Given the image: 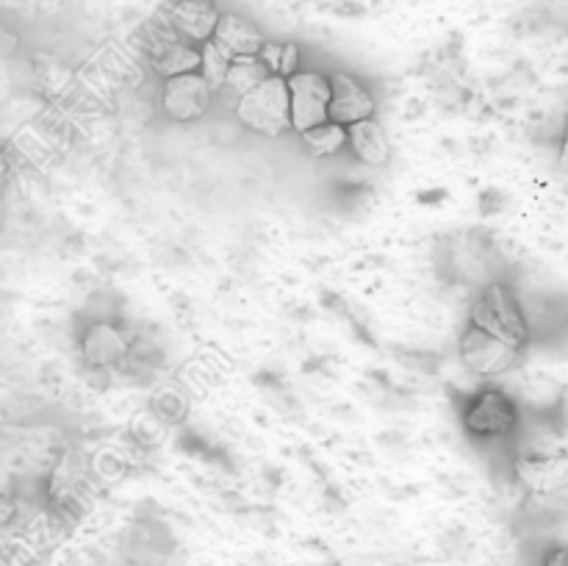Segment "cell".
Wrapping results in <instances>:
<instances>
[{"label": "cell", "mask_w": 568, "mask_h": 566, "mask_svg": "<svg viewBox=\"0 0 568 566\" xmlns=\"http://www.w3.org/2000/svg\"><path fill=\"white\" fill-rule=\"evenodd\" d=\"M469 325L480 327L483 333L516 350H525L530 342V320H527L525 305L516 289L505 281H488L477 292L469 311Z\"/></svg>", "instance_id": "6da1fadb"}, {"label": "cell", "mask_w": 568, "mask_h": 566, "mask_svg": "<svg viewBox=\"0 0 568 566\" xmlns=\"http://www.w3.org/2000/svg\"><path fill=\"white\" fill-rule=\"evenodd\" d=\"M460 422H464V431L477 442L514 438L521 425L519 400L508 388L488 383V386H480L469 394Z\"/></svg>", "instance_id": "7a4b0ae2"}, {"label": "cell", "mask_w": 568, "mask_h": 566, "mask_svg": "<svg viewBox=\"0 0 568 566\" xmlns=\"http://www.w3.org/2000/svg\"><path fill=\"white\" fill-rule=\"evenodd\" d=\"M94 499L92 464L81 449L70 447L53 464L48 481V503L55 519H67L75 525Z\"/></svg>", "instance_id": "3957f363"}, {"label": "cell", "mask_w": 568, "mask_h": 566, "mask_svg": "<svg viewBox=\"0 0 568 566\" xmlns=\"http://www.w3.org/2000/svg\"><path fill=\"white\" fill-rule=\"evenodd\" d=\"M236 120L247 131L261 133L266 139H277L292 128V109H288L286 78L270 75L253 92L239 98Z\"/></svg>", "instance_id": "277c9868"}, {"label": "cell", "mask_w": 568, "mask_h": 566, "mask_svg": "<svg viewBox=\"0 0 568 566\" xmlns=\"http://www.w3.org/2000/svg\"><path fill=\"white\" fill-rule=\"evenodd\" d=\"M458 355L460 364L480 381H494L508 372H514L521 361V350L510 347V344L499 342V338L488 336L480 327L469 325L464 327L458 338Z\"/></svg>", "instance_id": "5b68a950"}, {"label": "cell", "mask_w": 568, "mask_h": 566, "mask_svg": "<svg viewBox=\"0 0 568 566\" xmlns=\"http://www.w3.org/2000/svg\"><path fill=\"white\" fill-rule=\"evenodd\" d=\"M81 361L89 370H120L133 355V338L120 322L114 320H92L83 325L78 338Z\"/></svg>", "instance_id": "8992f818"}, {"label": "cell", "mask_w": 568, "mask_h": 566, "mask_svg": "<svg viewBox=\"0 0 568 566\" xmlns=\"http://www.w3.org/2000/svg\"><path fill=\"white\" fill-rule=\"evenodd\" d=\"M288 109H292V131L305 133L311 128L327 122V103H331V81L325 72L297 70L286 78Z\"/></svg>", "instance_id": "52a82bcc"}, {"label": "cell", "mask_w": 568, "mask_h": 566, "mask_svg": "<svg viewBox=\"0 0 568 566\" xmlns=\"http://www.w3.org/2000/svg\"><path fill=\"white\" fill-rule=\"evenodd\" d=\"M514 475L532 497H558L568 492V453H514Z\"/></svg>", "instance_id": "ba28073f"}, {"label": "cell", "mask_w": 568, "mask_h": 566, "mask_svg": "<svg viewBox=\"0 0 568 566\" xmlns=\"http://www.w3.org/2000/svg\"><path fill=\"white\" fill-rule=\"evenodd\" d=\"M216 92L209 87L200 72H186V75L164 78L161 87V109L166 120L172 122H197L214 105Z\"/></svg>", "instance_id": "9c48e42d"}, {"label": "cell", "mask_w": 568, "mask_h": 566, "mask_svg": "<svg viewBox=\"0 0 568 566\" xmlns=\"http://www.w3.org/2000/svg\"><path fill=\"white\" fill-rule=\"evenodd\" d=\"M331 103H327V120L349 128L353 122L369 120L377 111V100L364 83L349 72H331Z\"/></svg>", "instance_id": "30bf717a"}, {"label": "cell", "mask_w": 568, "mask_h": 566, "mask_svg": "<svg viewBox=\"0 0 568 566\" xmlns=\"http://www.w3.org/2000/svg\"><path fill=\"white\" fill-rule=\"evenodd\" d=\"M161 11H164L170 26L178 31V37H183L192 44L209 42L216 28V20H220L211 0H170Z\"/></svg>", "instance_id": "8fae6325"}, {"label": "cell", "mask_w": 568, "mask_h": 566, "mask_svg": "<svg viewBox=\"0 0 568 566\" xmlns=\"http://www.w3.org/2000/svg\"><path fill=\"white\" fill-rule=\"evenodd\" d=\"M211 42L220 44L231 59H239V55H258L261 44L266 39L261 28L253 20H247V17L220 14L214 33H211Z\"/></svg>", "instance_id": "7c38bea8"}, {"label": "cell", "mask_w": 568, "mask_h": 566, "mask_svg": "<svg viewBox=\"0 0 568 566\" xmlns=\"http://www.w3.org/2000/svg\"><path fill=\"white\" fill-rule=\"evenodd\" d=\"M347 148L353 150L355 159L364 161L366 166H383L392 159V144H388L386 131H383V125L375 117L353 122V125L347 128Z\"/></svg>", "instance_id": "4fadbf2b"}, {"label": "cell", "mask_w": 568, "mask_h": 566, "mask_svg": "<svg viewBox=\"0 0 568 566\" xmlns=\"http://www.w3.org/2000/svg\"><path fill=\"white\" fill-rule=\"evenodd\" d=\"M272 72L261 64L258 55H239V59H233L231 67H227L225 83H222V89L216 92V98H227L233 103V109H236L239 98L253 92V89L258 87L261 81H266Z\"/></svg>", "instance_id": "5bb4252c"}, {"label": "cell", "mask_w": 568, "mask_h": 566, "mask_svg": "<svg viewBox=\"0 0 568 566\" xmlns=\"http://www.w3.org/2000/svg\"><path fill=\"white\" fill-rule=\"evenodd\" d=\"M300 137H303L308 155H314V159H331V155L342 153V150L347 148V128L331 120L311 128V131L300 133Z\"/></svg>", "instance_id": "9a60e30c"}, {"label": "cell", "mask_w": 568, "mask_h": 566, "mask_svg": "<svg viewBox=\"0 0 568 566\" xmlns=\"http://www.w3.org/2000/svg\"><path fill=\"white\" fill-rule=\"evenodd\" d=\"M231 55L225 53V50L220 48L216 42H203L200 44V75L209 81V87L214 89V92H220L222 83H225V75H227V67H231Z\"/></svg>", "instance_id": "2e32d148"}, {"label": "cell", "mask_w": 568, "mask_h": 566, "mask_svg": "<svg viewBox=\"0 0 568 566\" xmlns=\"http://www.w3.org/2000/svg\"><path fill=\"white\" fill-rule=\"evenodd\" d=\"M153 414L159 416L164 425L181 422L189 414V392L181 386H164L155 392L153 400Z\"/></svg>", "instance_id": "e0dca14e"}, {"label": "cell", "mask_w": 568, "mask_h": 566, "mask_svg": "<svg viewBox=\"0 0 568 566\" xmlns=\"http://www.w3.org/2000/svg\"><path fill=\"white\" fill-rule=\"evenodd\" d=\"M300 70V48L294 42H283L281 64H277V75L288 78Z\"/></svg>", "instance_id": "ac0fdd59"}, {"label": "cell", "mask_w": 568, "mask_h": 566, "mask_svg": "<svg viewBox=\"0 0 568 566\" xmlns=\"http://www.w3.org/2000/svg\"><path fill=\"white\" fill-rule=\"evenodd\" d=\"M281 53H283V42H270V39H266V42L261 44L258 59H261V64H264L266 70L272 72V75H277V64H281Z\"/></svg>", "instance_id": "d6986e66"}, {"label": "cell", "mask_w": 568, "mask_h": 566, "mask_svg": "<svg viewBox=\"0 0 568 566\" xmlns=\"http://www.w3.org/2000/svg\"><path fill=\"white\" fill-rule=\"evenodd\" d=\"M541 566H568V544H558V547L547 549Z\"/></svg>", "instance_id": "ffe728a7"}, {"label": "cell", "mask_w": 568, "mask_h": 566, "mask_svg": "<svg viewBox=\"0 0 568 566\" xmlns=\"http://www.w3.org/2000/svg\"><path fill=\"white\" fill-rule=\"evenodd\" d=\"M14 516H17L14 499H9V497H3V494H0V527L11 525V519H14Z\"/></svg>", "instance_id": "44dd1931"}, {"label": "cell", "mask_w": 568, "mask_h": 566, "mask_svg": "<svg viewBox=\"0 0 568 566\" xmlns=\"http://www.w3.org/2000/svg\"><path fill=\"white\" fill-rule=\"evenodd\" d=\"M558 164H560V170L568 172V122H566L564 133H560V142H558Z\"/></svg>", "instance_id": "7402d4cb"}, {"label": "cell", "mask_w": 568, "mask_h": 566, "mask_svg": "<svg viewBox=\"0 0 568 566\" xmlns=\"http://www.w3.org/2000/svg\"><path fill=\"white\" fill-rule=\"evenodd\" d=\"M6 183H9V159H6V153L0 150V192L6 189Z\"/></svg>", "instance_id": "603a6c76"}, {"label": "cell", "mask_w": 568, "mask_h": 566, "mask_svg": "<svg viewBox=\"0 0 568 566\" xmlns=\"http://www.w3.org/2000/svg\"><path fill=\"white\" fill-rule=\"evenodd\" d=\"M3 211H6L3 209V200H0V222H3Z\"/></svg>", "instance_id": "cb8c5ba5"}]
</instances>
